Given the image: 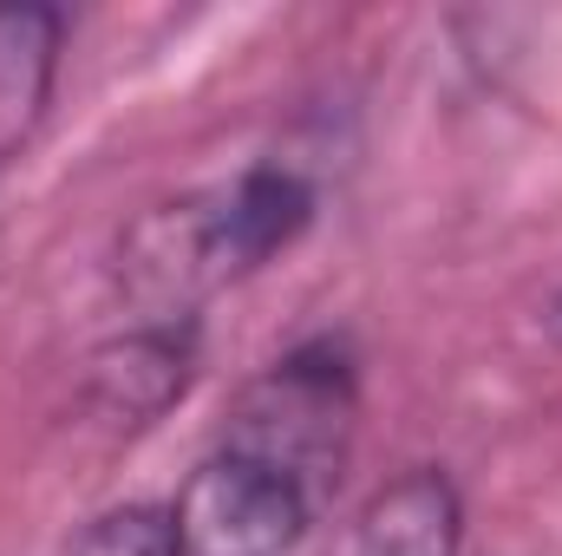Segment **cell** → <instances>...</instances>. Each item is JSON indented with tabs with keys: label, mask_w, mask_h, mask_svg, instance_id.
<instances>
[{
	"label": "cell",
	"mask_w": 562,
	"mask_h": 556,
	"mask_svg": "<svg viewBox=\"0 0 562 556\" xmlns=\"http://www.w3.org/2000/svg\"><path fill=\"white\" fill-rule=\"evenodd\" d=\"M66 556H177V551H170V524L157 511H112Z\"/></svg>",
	"instance_id": "8992f818"
},
{
	"label": "cell",
	"mask_w": 562,
	"mask_h": 556,
	"mask_svg": "<svg viewBox=\"0 0 562 556\" xmlns=\"http://www.w3.org/2000/svg\"><path fill=\"white\" fill-rule=\"evenodd\" d=\"M550 327H557V334H562V294H557V308H550Z\"/></svg>",
	"instance_id": "52a82bcc"
},
{
	"label": "cell",
	"mask_w": 562,
	"mask_h": 556,
	"mask_svg": "<svg viewBox=\"0 0 562 556\" xmlns=\"http://www.w3.org/2000/svg\"><path fill=\"white\" fill-rule=\"evenodd\" d=\"M59 20L46 7H0V157H13L53 86Z\"/></svg>",
	"instance_id": "5b68a950"
},
{
	"label": "cell",
	"mask_w": 562,
	"mask_h": 556,
	"mask_svg": "<svg viewBox=\"0 0 562 556\" xmlns=\"http://www.w3.org/2000/svg\"><path fill=\"white\" fill-rule=\"evenodd\" d=\"M307 511L314 498L288 471L223 445L183 478L164 524L177 556H281L307 531Z\"/></svg>",
	"instance_id": "6da1fadb"
},
{
	"label": "cell",
	"mask_w": 562,
	"mask_h": 556,
	"mask_svg": "<svg viewBox=\"0 0 562 556\" xmlns=\"http://www.w3.org/2000/svg\"><path fill=\"white\" fill-rule=\"evenodd\" d=\"M307 223V190L294 177H276V170H256L243 177L236 190H223L216 203H190L177 216H157L150 230L170 236L150 263L170 288H210L223 276H243L256 269L262 256H276L281 243Z\"/></svg>",
	"instance_id": "3957f363"
},
{
	"label": "cell",
	"mask_w": 562,
	"mask_h": 556,
	"mask_svg": "<svg viewBox=\"0 0 562 556\" xmlns=\"http://www.w3.org/2000/svg\"><path fill=\"white\" fill-rule=\"evenodd\" d=\"M347 419H353L347 367L327 354H294L243 393L223 445L288 471L314 498V485L334 478V465L347 458Z\"/></svg>",
	"instance_id": "7a4b0ae2"
},
{
	"label": "cell",
	"mask_w": 562,
	"mask_h": 556,
	"mask_svg": "<svg viewBox=\"0 0 562 556\" xmlns=\"http://www.w3.org/2000/svg\"><path fill=\"white\" fill-rule=\"evenodd\" d=\"M458 551V498L438 471L386 485L347 531V556H451Z\"/></svg>",
	"instance_id": "277c9868"
}]
</instances>
